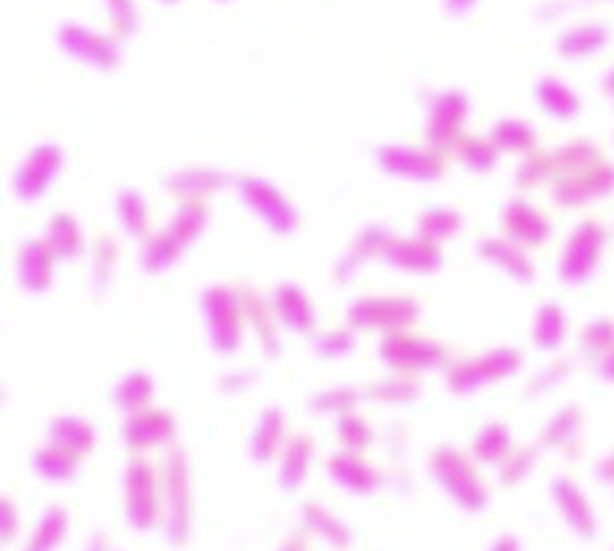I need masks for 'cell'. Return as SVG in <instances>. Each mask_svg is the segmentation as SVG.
Instances as JSON below:
<instances>
[{
    "mask_svg": "<svg viewBox=\"0 0 614 551\" xmlns=\"http://www.w3.org/2000/svg\"><path fill=\"white\" fill-rule=\"evenodd\" d=\"M210 222H213L210 201H178L166 225L154 229V234L141 243L138 267L147 276H162V273L174 271L180 261L187 258V252L204 237Z\"/></svg>",
    "mask_w": 614,
    "mask_h": 551,
    "instance_id": "6da1fadb",
    "label": "cell"
},
{
    "mask_svg": "<svg viewBox=\"0 0 614 551\" xmlns=\"http://www.w3.org/2000/svg\"><path fill=\"white\" fill-rule=\"evenodd\" d=\"M199 306L210 351L219 357L237 354L250 333L243 282H210L201 288Z\"/></svg>",
    "mask_w": 614,
    "mask_h": 551,
    "instance_id": "7a4b0ae2",
    "label": "cell"
},
{
    "mask_svg": "<svg viewBox=\"0 0 614 551\" xmlns=\"http://www.w3.org/2000/svg\"><path fill=\"white\" fill-rule=\"evenodd\" d=\"M428 474L437 483V489L444 491L462 512L479 516L491 507L489 479L483 477V470L468 449L437 444L428 453Z\"/></svg>",
    "mask_w": 614,
    "mask_h": 551,
    "instance_id": "3957f363",
    "label": "cell"
},
{
    "mask_svg": "<svg viewBox=\"0 0 614 551\" xmlns=\"http://www.w3.org/2000/svg\"><path fill=\"white\" fill-rule=\"evenodd\" d=\"M159 483H162V521L159 531L168 545H187L192 537V519H195V495H192V456L187 447L174 444L166 449V458L159 465Z\"/></svg>",
    "mask_w": 614,
    "mask_h": 551,
    "instance_id": "277c9868",
    "label": "cell"
},
{
    "mask_svg": "<svg viewBox=\"0 0 614 551\" xmlns=\"http://www.w3.org/2000/svg\"><path fill=\"white\" fill-rule=\"evenodd\" d=\"M521 369H525V354L516 345H498V348L479 351V354L453 357L444 369V386L458 399H468L479 390H489L500 381H510Z\"/></svg>",
    "mask_w": 614,
    "mask_h": 551,
    "instance_id": "5b68a950",
    "label": "cell"
},
{
    "mask_svg": "<svg viewBox=\"0 0 614 551\" xmlns=\"http://www.w3.org/2000/svg\"><path fill=\"white\" fill-rule=\"evenodd\" d=\"M231 187L243 201V208L250 210L273 237H294L300 231V208L279 183H273L271 178H261V174H237Z\"/></svg>",
    "mask_w": 614,
    "mask_h": 551,
    "instance_id": "8992f818",
    "label": "cell"
},
{
    "mask_svg": "<svg viewBox=\"0 0 614 551\" xmlns=\"http://www.w3.org/2000/svg\"><path fill=\"white\" fill-rule=\"evenodd\" d=\"M423 318V306L411 294H363L348 303L345 324L357 333L390 336L402 330H416Z\"/></svg>",
    "mask_w": 614,
    "mask_h": 551,
    "instance_id": "52a82bcc",
    "label": "cell"
},
{
    "mask_svg": "<svg viewBox=\"0 0 614 551\" xmlns=\"http://www.w3.org/2000/svg\"><path fill=\"white\" fill-rule=\"evenodd\" d=\"M378 360L384 363L387 372L423 374L444 372L453 360L449 348L435 336H423L416 330H402L378 339Z\"/></svg>",
    "mask_w": 614,
    "mask_h": 551,
    "instance_id": "ba28073f",
    "label": "cell"
},
{
    "mask_svg": "<svg viewBox=\"0 0 614 551\" xmlns=\"http://www.w3.org/2000/svg\"><path fill=\"white\" fill-rule=\"evenodd\" d=\"M126 524L138 533L159 531L162 521V483L159 465L147 456H133L124 474Z\"/></svg>",
    "mask_w": 614,
    "mask_h": 551,
    "instance_id": "9c48e42d",
    "label": "cell"
},
{
    "mask_svg": "<svg viewBox=\"0 0 614 551\" xmlns=\"http://www.w3.org/2000/svg\"><path fill=\"white\" fill-rule=\"evenodd\" d=\"M378 168L402 183H441L449 171V157L428 145H381L375 150Z\"/></svg>",
    "mask_w": 614,
    "mask_h": 551,
    "instance_id": "30bf717a",
    "label": "cell"
},
{
    "mask_svg": "<svg viewBox=\"0 0 614 551\" xmlns=\"http://www.w3.org/2000/svg\"><path fill=\"white\" fill-rule=\"evenodd\" d=\"M468 117H470V99L465 91H441L428 99V117H426V145L441 150V153H453L462 138L468 136Z\"/></svg>",
    "mask_w": 614,
    "mask_h": 551,
    "instance_id": "8fae6325",
    "label": "cell"
},
{
    "mask_svg": "<svg viewBox=\"0 0 614 551\" xmlns=\"http://www.w3.org/2000/svg\"><path fill=\"white\" fill-rule=\"evenodd\" d=\"M605 250V231L596 219H584L573 229V234L567 237L558 261V276L563 285H584V282L594 276V271L600 267Z\"/></svg>",
    "mask_w": 614,
    "mask_h": 551,
    "instance_id": "7c38bea8",
    "label": "cell"
},
{
    "mask_svg": "<svg viewBox=\"0 0 614 551\" xmlns=\"http://www.w3.org/2000/svg\"><path fill=\"white\" fill-rule=\"evenodd\" d=\"M180 423L174 411L150 405L136 414H126L124 420V444L133 456H150L157 449H171L178 444Z\"/></svg>",
    "mask_w": 614,
    "mask_h": 551,
    "instance_id": "4fadbf2b",
    "label": "cell"
},
{
    "mask_svg": "<svg viewBox=\"0 0 614 551\" xmlns=\"http://www.w3.org/2000/svg\"><path fill=\"white\" fill-rule=\"evenodd\" d=\"M63 166H66V150L61 145H52V141H45V145H36L24 157V162L19 166L15 171V178H12V192L19 201L24 204H33V201H40L52 192V187L57 183L61 178Z\"/></svg>",
    "mask_w": 614,
    "mask_h": 551,
    "instance_id": "5bb4252c",
    "label": "cell"
},
{
    "mask_svg": "<svg viewBox=\"0 0 614 551\" xmlns=\"http://www.w3.org/2000/svg\"><path fill=\"white\" fill-rule=\"evenodd\" d=\"M498 229L504 237H510L512 243H519L525 250H542L549 240L554 237V222L552 216L540 208V204H533L531 198H510L504 210H500L498 216Z\"/></svg>",
    "mask_w": 614,
    "mask_h": 551,
    "instance_id": "9a60e30c",
    "label": "cell"
},
{
    "mask_svg": "<svg viewBox=\"0 0 614 551\" xmlns=\"http://www.w3.org/2000/svg\"><path fill=\"white\" fill-rule=\"evenodd\" d=\"M271 306L276 312V321L285 333L292 336H315L321 327V315L315 306V297L309 288H303L300 282L285 279L276 282L271 292Z\"/></svg>",
    "mask_w": 614,
    "mask_h": 551,
    "instance_id": "2e32d148",
    "label": "cell"
},
{
    "mask_svg": "<svg viewBox=\"0 0 614 551\" xmlns=\"http://www.w3.org/2000/svg\"><path fill=\"white\" fill-rule=\"evenodd\" d=\"M57 45L63 52L75 57V61L87 63L94 70H117L120 61H124V52H120V42L115 36H105V33L87 28V24H63L57 31Z\"/></svg>",
    "mask_w": 614,
    "mask_h": 551,
    "instance_id": "e0dca14e",
    "label": "cell"
},
{
    "mask_svg": "<svg viewBox=\"0 0 614 551\" xmlns=\"http://www.w3.org/2000/svg\"><path fill=\"white\" fill-rule=\"evenodd\" d=\"M384 261L396 273L423 279V276H437L447 267V252H444V246H437V243L414 231V234H396Z\"/></svg>",
    "mask_w": 614,
    "mask_h": 551,
    "instance_id": "ac0fdd59",
    "label": "cell"
},
{
    "mask_svg": "<svg viewBox=\"0 0 614 551\" xmlns=\"http://www.w3.org/2000/svg\"><path fill=\"white\" fill-rule=\"evenodd\" d=\"M614 189V168L605 166L603 159L596 166H587L582 171H573V174H561V178L552 180L549 187V195L558 208H584L596 198L608 195Z\"/></svg>",
    "mask_w": 614,
    "mask_h": 551,
    "instance_id": "d6986e66",
    "label": "cell"
},
{
    "mask_svg": "<svg viewBox=\"0 0 614 551\" xmlns=\"http://www.w3.org/2000/svg\"><path fill=\"white\" fill-rule=\"evenodd\" d=\"M324 474L334 483L336 489L354 498H369L384 486V474L375 462H369L366 453H351V449H339L324 462Z\"/></svg>",
    "mask_w": 614,
    "mask_h": 551,
    "instance_id": "ffe728a7",
    "label": "cell"
},
{
    "mask_svg": "<svg viewBox=\"0 0 614 551\" xmlns=\"http://www.w3.org/2000/svg\"><path fill=\"white\" fill-rule=\"evenodd\" d=\"M393 231L387 229V225H363V229L357 231L351 243L339 252V258L334 261V279L339 285H348V282L354 279L357 273L363 271L366 264H372V261H384L387 250H390V243H393Z\"/></svg>",
    "mask_w": 614,
    "mask_h": 551,
    "instance_id": "44dd1931",
    "label": "cell"
},
{
    "mask_svg": "<svg viewBox=\"0 0 614 551\" xmlns=\"http://www.w3.org/2000/svg\"><path fill=\"white\" fill-rule=\"evenodd\" d=\"M477 255L486 264H489L491 271L504 273L507 279L519 282V285H531L537 279V261H533V252L519 246V243H512L510 237H504V234H486V237H479L477 243Z\"/></svg>",
    "mask_w": 614,
    "mask_h": 551,
    "instance_id": "7402d4cb",
    "label": "cell"
},
{
    "mask_svg": "<svg viewBox=\"0 0 614 551\" xmlns=\"http://www.w3.org/2000/svg\"><path fill=\"white\" fill-rule=\"evenodd\" d=\"M231 183H234V178L225 174L222 168L183 166L178 171H171L162 187L174 201H210L222 189H229Z\"/></svg>",
    "mask_w": 614,
    "mask_h": 551,
    "instance_id": "603a6c76",
    "label": "cell"
},
{
    "mask_svg": "<svg viewBox=\"0 0 614 551\" xmlns=\"http://www.w3.org/2000/svg\"><path fill=\"white\" fill-rule=\"evenodd\" d=\"M288 414L279 405L261 407L250 435V458L255 465H276V458L288 444Z\"/></svg>",
    "mask_w": 614,
    "mask_h": 551,
    "instance_id": "cb8c5ba5",
    "label": "cell"
},
{
    "mask_svg": "<svg viewBox=\"0 0 614 551\" xmlns=\"http://www.w3.org/2000/svg\"><path fill=\"white\" fill-rule=\"evenodd\" d=\"M552 500L558 512H561L563 524L582 540H594L596 537V512L584 489L573 477H554L552 483Z\"/></svg>",
    "mask_w": 614,
    "mask_h": 551,
    "instance_id": "d4e9b609",
    "label": "cell"
},
{
    "mask_svg": "<svg viewBox=\"0 0 614 551\" xmlns=\"http://www.w3.org/2000/svg\"><path fill=\"white\" fill-rule=\"evenodd\" d=\"M318 444L306 432H294L288 444L276 458V483L282 491H300L309 483V474L315 468Z\"/></svg>",
    "mask_w": 614,
    "mask_h": 551,
    "instance_id": "484cf974",
    "label": "cell"
},
{
    "mask_svg": "<svg viewBox=\"0 0 614 551\" xmlns=\"http://www.w3.org/2000/svg\"><path fill=\"white\" fill-rule=\"evenodd\" d=\"M243 297H246V321H250V333L258 339L264 357H282V336L285 330L276 321V312L271 306V294L258 292L255 285L243 282Z\"/></svg>",
    "mask_w": 614,
    "mask_h": 551,
    "instance_id": "4316f807",
    "label": "cell"
},
{
    "mask_svg": "<svg viewBox=\"0 0 614 551\" xmlns=\"http://www.w3.org/2000/svg\"><path fill=\"white\" fill-rule=\"evenodd\" d=\"M54 258L52 246L45 237H31L21 243L19 250V285L28 294H45L54 285Z\"/></svg>",
    "mask_w": 614,
    "mask_h": 551,
    "instance_id": "83f0119b",
    "label": "cell"
},
{
    "mask_svg": "<svg viewBox=\"0 0 614 551\" xmlns=\"http://www.w3.org/2000/svg\"><path fill=\"white\" fill-rule=\"evenodd\" d=\"M300 528L309 537L324 542L327 549L348 551L351 549V528L336 510H330L321 500H306L300 507Z\"/></svg>",
    "mask_w": 614,
    "mask_h": 551,
    "instance_id": "f1b7e54d",
    "label": "cell"
},
{
    "mask_svg": "<svg viewBox=\"0 0 614 551\" xmlns=\"http://www.w3.org/2000/svg\"><path fill=\"white\" fill-rule=\"evenodd\" d=\"M115 222L120 234L129 240H138L145 243L150 234H154V210H150V201L141 189L136 187H124L115 195Z\"/></svg>",
    "mask_w": 614,
    "mask_h": 551,
    "instance_id": "f546056e",
    "label": "cell"
},
{
    "mask_svg": "<svg viewBox=\"0 0 614 551\" xmlns=\"http://www.w3.org/2000/svg\"><path fill=\"white\" fill-rule=\"evenodd\" d=\"M570 339V315L561 303H542L531 318V342L542 354H558Z\"/></svg>",
    "mask_w": 614,
    "mask_h": 551,
    "instance_id": "4dcf8cb0",
    "label": "cell"
},
{
    "mask_svg": "<svg viewBox=\"0 0 614 551\" xmlns=\"http://www.w3.org/2000/svg\"><path fill=\"white\" fill-rule=\"evenodd\" d=\"M42 237L52 246L54 258L57 261H78L84 252L91 250L82 219L75 216V213H66V210H61V213H54V216L49 219V229H45Z\"/></svg>",
    "mask_w": 614,
    "mask_h": 551,
    "instance_id": "1f68e13d",
    "label": "cell"
},
{
    "mask_svg": "<svg viewBox=\"0 0 614 551\" xmlns=\"http://www.w3.org/2000/svg\"><path fill=\"white\" fill-rule=\"evenodd\" d=\"M420 393H423V378L405 374V372H387L381 374L378 381L363 386L366 402H372V405H390V407L414 405L416 399H420Z\"/></svg>",
    "mask_w": 614,
    "mask_h": 551,
    "instance_id": "d6a6232c",
    "label": "cell"
},
{
    "mask_svg": "<svg viewBox=\"0 0 614 551\" xmlns=\"http://www.w3.org/2000/svg\"><path fill=\"white\" fill-rule=\"evenodd\" d=\"M489 138L500 150V157H531L533 150H540V133L531 120L525 117H504L489 129Z\"/></svg>",
    "mask_w": 614,
    "mask_h": 551,
    "instance_id": "836d02e7",
    "label": "cell"
},
{
    "mask_svg": "<svg viewBox=\"0 0 614 551\" xmlns=\"http://www.w3.org/2000/svg\"><path fill=\"white\" fill-rule=\"evenodd\" d=\"M516 449V437L512 428L504 420H489L486 426L479 428L474 441H470V456L477 462L479 468H498L504 458L510 456Z\"/></svg>",
    "mask_w": 614,
    "mask_h": 551,
    "instance_id": "e575fe53",
    "label": "cell"
},
{
    "mask_svg": "<svg viewBox=\"0 0 614 551\" xmlns=\"http://www.w3.org/2000/svg\"><path fill=\"white\" fill-rule=\"evenodd\" d=\"M49 441L57 444V447L70 449L73 456L84 458L94 453L99 435H96L94 423H91L87 416L61 414V416H54L52 426H49Z\"/></svg>",
    "mask_w": 614,
    "mask_h": 551,
    "instance_id": "d590c367",
    "label": "cell"
},
{
    "mask_svg": "<svg viewBox=\"0 0 614 551\" xmlns=\"http://www.w3.org/2000/svg\"><path fill=\"white\" fill-rule=\"evenodd\" d=\"M112 402L126 414H136L141 407L157 405V378L147 369H133L126 372L112 390Z\"/></svg>",
    "mask_w": 614,
    "mask_h": 551,
    "instance_id": "8d00e7d4",
    "label": "cell"
},
{
    "mask_svg": "<svg viewBox=\"0 0 614 551\" xmlns=\"http://www.w3.org/2000/svg\"><path fill=\"white\" fill-rule=\"evenodd\" d=\"M533 99H537V105H540L546 115L552 117V120H561V124L573 120V117H579V112H582L579 94H575L567 82L554 78V75H549V78H542V82L537 84Z\"/></svg>",
    "mask_w": 614,
    "mask_h": 551,
    "instance_id": "74e56055",
    "label": "cell"
},
{
    "mask_svg": "<svg viewBox=\"0 0 614 551\" xmlns=\"http://www.w3.org/2000/svg\"><path fill=\"white\" fill-rule=\"evenodd\" d=\"M579 437H582V411L575 405H567L549 416L537 444L542 449H552V453H573Z\"/></svg>",
    "mask_w": 614,
    "mask_h": 551,
    "instance_id": "f35d334b",
    "label": "cell"
},
{
    "mask_svg": "<svg viewBox=\"0 0 614 551\" xmlns=\"http://www.w3.org/2000/svg\"><path fill=\"white\" fill-rule=\"evenodd\" d=\"M465 231V213L453 204H432L416 216V234L444 246Z\"/></svg>",
    "mask_w": 614,
    "mask_h": 551,
    "instance_id": "ab89813d",
    "label": "cell"
},
{
    "mask_svg": "<svg viewBox=\"0 0 614 551\" xmlns=\"http://www.w3.org/2000/svg\"><path fill=\"white\" fill-rule=\"evenodd\" d=\"M91 288L96 294H105L112 288V282L117 276V267H120V243L112 234H99V237L91 243Z\"/></svg>",
    "mask_w": 614,
    "mask_h": 551,
    "instance_id": "60d3db41",
    "label": "cell"
},
{
    "mask_svg": "<svg viewBox=\"0 0 614 551\" xmlns=\"http://www.w3.org/2000/svg\"><path fill=\"white\" fill-rule=\"evenodd\" d=\"M78 465L82 458L73 456L70 449L57 447V444H42L36 453H33V470L36 477H42L45 483H73L78 477Z\"/></svg>",
    "mask_w": 614,
    "mask_h": 551,
    "instance_id": "b9f144b4",
    "label": "cell"
},
{
    "mask_svg": "<svg viewBox=\"0 0 614 551\" xmlns=\"http://www.w3.org/2000/svg\"><path fill=\"white\" fill-rule=\"evenodd\" d=\"M366 395H363V386H354V384H334V386H324L318 393L309 399V411L315 416H342L348 411H357V407L363 405Z\"/></svg>",
    "mask_w": 614,
    "mask_h": 551,
    "instance_id": "7bdbcfd3",
    "label": "cell"
},
{
    "mask_svg": "<svg viewBox=\"0 0 614 551\" xmlns=\"http://www.w3.org/2000/svg\"><path fill=\"white\" fill-rule=\"evenodd\" d=\"M453 157L470 174H491L500 162V150L489 136H465L453 150Z\"/></svg>",
    "mask_w": 614,
    "mask_h": 551,
    "instance_id": "ee69618b",
    "label": "cell"
},
{
    "mask_svg": "<svg viewBox=\"0 0 614 551\" xmlns=\"http://www.w3.org/2000/svg\"><path fill=\"white\" fill-rule=\"evenodd\" d=\"M66 533H70V512L66 507H49V510L42 512V519L36 521V528H33L31 540L21 551H57L66 540Z\"/></svg>",
    "mask_w": 614,
    "mask_h": 551,
    "instance_id": "f6af8a7d",
    "label": "cell"
},
{
    "mask_svg": "<svg viewBox=\"0 0 614 551\" xmlns=\"http://www.w3.org/2000/svg\"><path fill=\"white\" fill-rule=\"evenodd\" d=\"M375 426L372 420L357 407V411H348V414L336 416V441H339V449H351V453H369L372 444H375Z\"/></svg>",
    "mask_w": 614,
    "mask_h": 551,
    "instance_id": "bcb514c9",
    "label": "cell"
},
{
    "mask_svg": "<svg viewBox=\"0 0 614 551\" xmlns=\"http://www.w3.org/2000/svg\"><path fill=\"white\" fill-rule=\"evenodd\" d=\"M558 178L552 150H533L531 157H521L516 166V189L519 192H537L542 187H552Z\"/></svg>",
    "mask_w": 614,
    "mask_h": 551,
    "instance_id": "7dc6e473",
    "label": "cell"
},
{
    "mask_svg": "<svg viewBox=\"0 0 614 551\" xmlns=\"http://www.w3.org/2000/svg\"><path fill=\"white\" fill-rule=\"evenodd\" d=\"M357 345H360V333H357L354 327H348V324H339V327H324L318 333L313 336V351L315 357H321V360H348V357L354 354Z\"/></svg>",
    "mask_w": 614,
    "mask_h": 551,
    "instance_id": "c3c4849f",
    "label": "cell"
},
{
    "mask_svg": "<svg viewBox=\"0 0 614 551\" xmlns=\"http://www.w3.org/2000/svg\"><path fill=\"white\" fill-rule=\"evenodd\" d=\"M605 42H608V31L603 24H582V28L563 33L561 42H558V52L570 61H582V57L603 52Z\"/></svg>",
    "mask_w": 614,
    "mask_h": 551,
    "instance_id": "681fc988",
    "label": "cell"
},
{
    "mask_svg": "<svg viewBox=\"0 0 614 551\" xmlns=\"http://www.w3.org/2000/svg\"><path fill=\"white\" fill-rule=\"evenodd\" d=\"M540 456H542L540 444H528V447H519V444H516V449H512L510 456L504 458V462L498 465L500 486H504V489H516V486H521V483L537 470Z\"/></svg>",
    "mask_w": 614,
    "mask_h": 551,
    "instance_id": "f907efd6",
    "label": "cell"
},
{
    "mask_svg": "<svg viewBox=\"0 0 614 551\" xmlns=\"http://www.w3.org/2000/svg\"><path fill=\"white\" fill-rule=\"evenodd\" d=\"M554 153V168H558V178L561 174H573V171H582L587 166H596L600 162V147H594L591 141H570V145L558 147Z\"/></svg>",
    "mask_w": 614,
    "mask_h": 551,
    "instance_id": "816d5d0a",
    "label": "cell"
},
{
    "mask_svg": "<svg viewBox=\"0 0 614 551\" xmlns=\"http://www.w3.org/2000/svg\"><path fill=\"white\" fill-rule=\"evenodd\" d=\"M582 345L587 354L605 357L614 351V324L612 321H591L582 330Z\"/></svg>",
    "mask_w": 614,
    "mask_h": 551,
    "instance_id": "f5cc1de1",
    "label": "cell"
},
{
    "mask_svg": "<svg viewBox=\"0 0 614 551\" xmlns=\"http://www.w3.org/2000/svg\"><path fill=\"white\" fill-rule=\"evenodd\" d=\"M567 369H570L567 360H554V363L542 365L540 372H533L531 381H528V393H531V399L546 395L549 390H554V386L561 384V381H567Z\"/></svg>",
    "mask_w": 614,
    "mask_h": 551,
    "instance_id": "db71d44e",
    "label": "cell"
},
{
    "mask_svg": "<svg viewBox=\"0 0 614 551\" xmlns=\"http://www.w3.org/2000/svg\"><path fill=\"white\" fill-rule=\"evenodd\" d=\"M108 15L115 24L117 36H133L138 31V3L136 0H105Z\"/></svg>",
    "mask_w": 614,
    "mask_h": 551,
    "instance_id": "11a10c76",
    "label": "cell"
},
{
    "mask_svg": "<svg viewBox=\"0 0 614 551\" xmlns=\"http://www.w3.org/2000/svg\"><path fill=\"white\" fill-rule=\"evenodd\" d=\"M255 384H258V372H255V369H229V372L216 381L219 393L222 395H243L250 393Z\"/></svg>",
    "mask_w": 614,
    "mask_h": 551,
    "instance_id": "9f6ffc18",
    "label": "cell"
},
{
    "mask_svg": "<svg viewBox=\"0 0 614 551\" xmlns=\"http://www.w3.org/2000/svg\"><path fill=\"white\" fill-rule=\"evenodd\" d=\"M19 528H21V516H19V507H15V500L10 498H0V545H7L19 537Z\"/></svg>",
    "mask_w": 614,
    "mask_h": 551,
    "instance_id": "6f0895ef",
    "label": "cell"
},
{
    "mask_svg": "<svg viewBox=\"0 0 614 551\" xmlns=\"http://www.w3.org/2000/svg\"><path fill=\"white\" fill-rule=\"evenodd\" d=\"M276 551H313V537H309V531L297 528V531H292L279 542Z\"/></svg>",
    "mask_w": 614,
    "mask_h": 551,
    "instance_id": "680465c9",
    "label": "cell"
},
{
    "mask_svg": "<svg viewBox=\"0 0 614 551\" xmlns=\"http://www.w3.org/2000/svg\"><path fill=\"white\" fill-rule=\"evenodd\" d=\"M489 551H525V542H521L519 533H500V537H495Z\"/></svg>",
    "mask_w": 614,
    "mask_h": 551,
    "instance_id": "91938a15",
    "label": "cell"
},
{
    "mask_svg": "<svg viewBox=\"0 0 614 551\" xmlns=\"http://www.w3.org/2000/svg\"><path fill=\"white\" fill-rule=\"evenodd\" d=\"M84 551H120V549H117L115 542H112L108 533L94 531L91 537H87V545H84Z\"/></svg>",
    "mask_w": 614,
    "mask_h": 551,
    "instance_id": "94428289",
    "label": "cell"
},
{
    "mask_svg": "<svg viewBox=\"0 0 614 551\" xmlns=\"http://www.w3.org/2000/svg\"><path fill=\"white\" fill-rule=\"evenodd\" d=\"M477 3L479 0H444V10H447V15H453V19H462V15H468Z\"/></svg>",
    "mask_w": 614,
    "mask_h": 551,
    "instance_id": "6125c7cd",
    "label": "cell"
},
{
    "mask_svg": "<svg viewBox=\"0 0 614 551\" xmlns=\"http://www.w3.org/2000/svg\"><path fill=\"white\" fill-rule=\"evenodd\" d=\"M600 477H603V479H614V456H608L603 462V465H600Z\"/></svg>",
    "mask_w": 614,
    "mask_h": 551,
    "instance_id": "be15d7a7",
    "label": "cell"
},
{
    "mask_svg": "<svg viewBox=\"0 0 614 551\" xmlns=\"http://www.w3.org/2000/svg\"><path fill=\"white\" fill-rule=\"evenodd\" d=\"M603 87H605V94H614V73L605 75V84H603Z\"/></svg>",
    "mask_w": 614,
    "mask_h": 551,
    "instance_id": "e7e4bbea",
    "label": "cell"
},
{
    "mask_svg": "<svg viewBox=\"0 0 614 551\" xmlns=\"http://www.w3.org/2000/svg\"><path fill=\"white\" fill-rule=\"evenodd\" d=\"M159 3H178V0H159Z\"/></svg>",
    "mask_w": 614,
    "mask_h": 551,
    "instance_id": "03108f58",
    "label": "cell"
},
{
    "mask_svg": "<svg viewBox=\"0 0 614 551\" xmlns=\"http://www.w3.org/2000/svg\"><path fill=\"white\" fill-rule=\"evenodd\" d=\"M219 3H225V0H219Z\"/></svg>",
    "mask_w": 614,
    "mask_h": 551,
    "instance_id": "003e7915",
    "label": "cell"
}]
</instances>
